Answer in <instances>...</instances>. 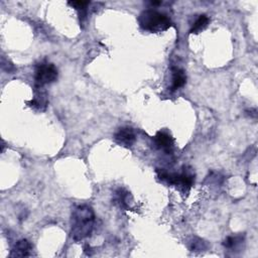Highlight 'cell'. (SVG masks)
Returning a JSON list of instances; mask_svg holds the SVG:
<instances>
[{
	"label": "cell",
	"instance_id": "obj_1",
	"mask_svg": "<svg viewBox=\"0 0 258 258\" xmlns=\"http://www.w3.org/2000/svg\"><path fill=\"white\" fill-rule=\"evenodd\" d=\"M95 225V214L88 205H79L74 208L71 216V236L79 242L91 236Z\"/></svg>",
	"mask_w": 258,
	"mask_h": 258
},
{
	"label": "cell",
	"instance_id": "obj_2",
	"mask_svg": "<svg viewBox=\"0 0 258 258\" xmlns=\"http://www.w3.org/2000/svg\"><path fill=\"white\" fill-rule=\"evenodd\" d=\"M138 22L141 29L149 32H161L172 27L170 17L154 9H146L141 12Z\"/></svg>",
	"mask_w": 258,
	"mask_h": 258
},
{
	"label": "cell",
	"instance_id": "obj_3",
	"mask_svg": "<svg viewBox=\"0 0 258 258\" xmlns=\"http://www.w3.org/2000/svg\"><path fill=\"white\" fill-rule=\"evenodd\" d=\"M158 174L163 182L182 188L184 192H188L195 183V174L188 169H184L182 173H169L164 170H159Z\"/></svg>",
	"mask_w": 258,
	"mask_h": 258
},
{
	"label": "cell",
	"instance_id": "obj_4",
	"mask_svg": "<svg viewBox=\"0 0 258 258\" xmlns=\"http://www.w3.org/2000/svg\"><path fill=\"white\" fill-rule=\"evenodd\" d=\"M58 79V69L54 64L42 62L35 66L34 80L37 88L55 82Z\"/></svg>",
	"mask_w": 258,
	"mask_h": 258
},
{
	"label": "cell",
	"instance_id": "obj_5",
	"mask_svg": "<svg viewBox=\"0 0 258 258\" xmlns=\"http://www.w3.org/2000/svg\"><path fill=\"white\" fill-rule=\"evenodd\" d=\"M116 143L122 146H132L136 141V136L133 129L130 127H121L114 134Z\"/></svg>",
	"mask_w": 258,
	"mask_h": 258
},
{
	"label": "cell",
	"instance_id": "obj_6",
	"mask_svg": "<svg viewBox=\"0 0 258 258\" xmlns=\"http://www.w3.org/2000/svg\"><path fill=\"white\" fill-rule=\"evenodd\" d=\"M153 141H154V145H156V146L159 149H161L166 153H170L173 151L174 139L169 133L160 131L157 133L156 136L153 137Z\"/></svg>",
	"mask_w": 258,
	"mask_h": 258
},
{
	"label": "cell",
	"instance_id": "obj_7",
	"mask_svg": "<svg viewBox=\"0 0 258 258\" xmlns=\"http://www.w3.org/2000/svg\"><path fill=\"white\" fill-rule=\"evenodd\" d=\"M114 203L117 204L121 209L128 210L129 208H130L131 203H132V197L130 195V193L121 188L118 189L115 192Z\"/></svg>",
	"mask_w": 258,
	"mask_h": 258
},
{
	"label": "cell",
	"instance_id": "obj_8",
	"mask_svg": "<svg viewBox=\"0 0 258 258\" xmlns=\"http://www.w3.org/2000/svg\"><path fill=\"white\" fill-rule=\"evenodd\" d=\"M32 249V243L27 239H21V240L17 241L16 244L15 245L14 249L11 250L10 256L11 257L30 256Z\"/></svg>",
	"mask_w": 258,
	"mask_h": 258
},
{
	"label": "cell",
	"instance_id": "obj_9",
	"mask_svg": "<svg viewBox=\"0 0 258 258\" xmlns=\"http://www.w3.org/2000/svg\"><path fill=\"white\" fill-rule=\"evenodd\" d=\"M172 77H173L172 86H171L172 91H176V90H178L179 88L184 87V85L187 82V76L185 71L179 68L174 67L172 69Z\"/></svg>",
	"mask_w": 258,
	"mask_h": 258
},
{
	"label": "cell",
	"instance_id": "obj_10",
	"mask_svg": "<svg viewBox=\"0 0 258 258\" xmlns=\"http://www.w3.org/2000/svg\"><path fill=\"white\" fill-rule=\"evenodd\" d=\"M244 240H245V236L243 234L231 235L225 239L223 245L226 249L234 251L241 247V245L244 243Z\"/></svg>",
	"mask_w": 258,
	"mask_h": 258
},
{
	"label": "cell",
	"instance_id": "obj_11",
	"mask_svg": "<svg viewBox=\"0 0 258 258\" xmlns=\"http://www.w3.org/2000/svg\"><path fill=\"white\" fill-rule=\"evenodd\" d=\"M209 22H210V19H209V17L207 16H205V15L200 16L196 19V21L193 23L190 32L191 33H196V34L202 32L206 28L208 27Z\"/></svg>",
	"mask_w": 258,
	"mask_h": 258
},
{
	"label": "cell",
	"instance_id": "obj_12",
	"mask_svg": "<svg viewBox=\"0 0 258 258\" xmlns=\"http://www.w3.org/2000/svg\"><path fill=\"white\" fill-rule=\"evenodd\" d=\"M209 247V244L205 240L201 238H194L190 243V250L193 252H201L204 250H207Z\"/></svg>",
	"mask_w": 258,
	"mask_h": 258
},
{
	"label": "cell",
	"instance_id": "obj_13",
	"mask_svg": "<svg viewBox=\"0 0 258 258\" xmlns=\"http://www.w3.org/2000/svg\"><path fill=\"white\" fill-rule=\"evenodd\" d=\"M90 4L89 1H70L69 5L80 11V17L84 18L87 15V6Z\"/></svg>",
	"mask_w": 258,
	"mask_h": 258
},
{
	"label": "cell",
	"instance_id": "obj_14",
	"mask_svg": "<svg viewBox=\"0 0 258 258\" xmlns=\"http://www.w3.org/2000/svg\"><path fill=\"white\" fill-rule=\"evenodd\" d=\"M2 69L5 70L6 72L10 73V72H14L16 70V68L14 67V64H10L7 60H5L4 58H2Z\"/></svg>",
	"mask_w": 258,
	"mask_h": 258
}]
</instances>
